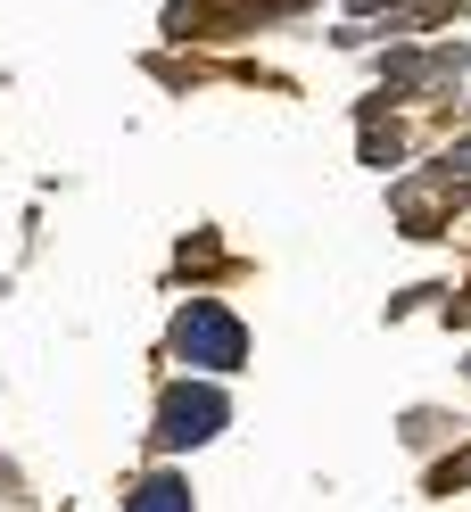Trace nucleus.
<instances>
[{"instance_id": "nucleus-1", "label": "nucleus", "mask_w": 471, "mask_h": 512, "mask_svg": "<svg viewBox=\"0 0 471 512\" xmlns=\"http://www.w3.org/2000/svg\"><path fill=\"white\" fill-rule=\"evenodd\" d=\"M182 356H191V347H199V356L207 364H240V323H232V314H215V306H191V314H182Z\"/></svg>"}, {"instance_id": "nucleus-2", "label": "nucleus", "mask_w": 471, "mask_h": 512, "mask_svg": "<svg viewBox=\"0 0 471 512\" xmlns=\"http://www.w3.org/2000/svg\"><path fill=\"white\" fill-rule=\"evenodd\" d=\"M215 422H224V405H215V397H174L157 438H166V446H199V438H215Z\"/></svg>"}]
</instances>
